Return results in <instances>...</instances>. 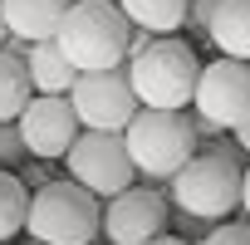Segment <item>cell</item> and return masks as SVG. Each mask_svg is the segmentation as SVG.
<instances>
[{"label": "cell", "instance_id": "obj_1", "mask_svg": "<svg viewBox=\"0 0 250 245\" xmlns=\"http://www.w3.org/2000/svg\"><path fill=\"white\" fill-rule=\"evenodd\" d=\"M240 182H245L240 143H216V147H201L167 182V201L191 221H226L240 211Z\"/></svg>", "mask_w": 250, "mask_h": 245}, {"label": "cell", "instance_id": "obj_2", "mask_svg": "<svg viewBox=\"0 0 250 245\" xmlns=\"http://www.w3.org/2000/svg\"><path fill=\"white\" fill-rule=\"evenodd\" d=\"M59 49L69 54V64L79 74L93 69H118L128 64V44H133V20L118 10V0H74L59 20Z\"/></svg>", "mask_w": 250, "mask_h": 245}, {"label": "cell", "instance_id": "obj_3", "mask_svg": "<svg viewBox=\"0 0 250 245\" xmlns=\"http://www.w3.org/2000/svg\"><path fill=\"white\" fill-rule=\"evenodd\" d=\"M123 143H128L138 177H147V182H172L201 152V138L191 128L187 108H138L133 122L123 128Z\"/></svg>", "mask_w": 250, "mask_h": 245}, {"label": "cell", "instance_id": "obj_4", "mask_svg": "<svg viewBox=\"0 0 250 245\" xmlns=\"http://www.w3.org/2000/svg\"><path fill=\"white\" fill-rule=\"evenodd\" d=\"M123 69H128L133 93H138L143 108H191V98H196L201 59L177 35H157L147 49H138Z\"/></svg>", "mask_w": 250, "mask_h": 245}, {"label": "cell", "instance_id": "obj_5", "mask_svg": "<svg viewBox=\"0 0 250 245\" xmlns=\"http://www.w3.org/2000/svg\"><path fill=\"white\" fill-rule=\"evenodd\" d=\"M98 230H103V206L74 177L44 182L30 191V216H25L30 240H40V245H93Z\"/></svg>", "mask_w": 250, "mask_h": 245}, {"label": "cell", "instance_id": "obj_6", "mask_svg": "<svg viewBox=\"0 0 250 245\" xmlns=\"http://www.w3.org/2000/svg\"><path fill=\"white\" fill-rule=\"evenodd\" d=\"M64 167H69V177H74L83 191H93L98 201L128 191V186L138 182V167H133V157H128L123 133H98V128H83V133L74 138V147L64 152Z\"/></svg>", "mask_w": 250, "mask_h": 245}, {"label": "cell", "instance_id": "obj_7", "mask_svg": "<svg viewBox=\"0 0 250 245\" xmlns=\"http://www.w3.org/2000/svg\"><path fill=\"white\" fill-rule=\"evenodd\" d=\"M69 103H74V113H79L83 128H98V133H123V128L133 122V113L143 108L123 64H118V69L79 74L74 88H69Z\"/></svg>", "mask_w": 250, "mask_h": 245}, {"label": "cell", "instance_id": "obj_8", "mask_svg": "<svg viewBox=\"0 0 250 245\" xmlns=\"http://www.w3.org/2000/svg\"><path fill=\"white\" fill-rule=\"evenodd\" d=\"M191 108L206 113L211 122H221L226 133H235L240 122L250 118V59L216 54L211 64H201V79H196V98H191Z\"/></svg>", "mask_w": 250, "mask_h": 245}, {"label": "cell", "instance_id": "obj_9", "mask_svg": "<svg viewBox=\"0 0 250 245\" xmlns=\"http://www.w3.org/2000/svg\"><path fill=\"white\" fill-rule=\"evenodd\" d=\"M15 122H20L25 152L40 157V162H59V157L74 147V138L83 133V122H79L69 93H35Z\"/></svg>", "mask_w": 250, "mask_h": 245}, {"label": "cell", "instance_id": "obj_10", "mask_svg": "<svg viewBox=\"0 0 250 245\" xmlns=\"http://www.w3.org/2000/svg\"><path fill=\"white\" fill-rule=\"evenodd\" d=\"M167 216H172V201L152 186H128L108 196L103 206V235L108 245H152L157 235H167Z\"/></svg>", "mask_w": 250, "mask_h": 245}, {"label": "cell", "instance_id": "obj_11", "mask_svg": "<svg viewBox=\"0 0 250 245\" xmlns=\"http://www.w3.org/2000/svg\"><path fill=\"white\" fill-rule=\"evenodd\" d=\"M69 5H74V0H0L10 35H20V40H30V44H35V40H54Z\"/></svg>", "mask_w": 250, "mask_h": 245}, {"label": "cell", "instance_id": "obj_12", "mask_svg": "<svg viewBox=\"0 0 250 245\" xmlns=\"http://www.w3.org/2000/svg\"><path fill=\"white\" fill-rule=\"evenodd\" d=\"M25 69H30V83L35 93H69L79 69L69 64V54L59 49V40H35L25 49Z\"/></svg>", "mask_w": 250, "mask_h": 245}, {"label": "cell", "instance_id": "obj_13", "mask_svg": "<svg viewBox=\"0 0 250 245\" xmlns=\"http://www.w3.org/2000/svg\"><path fill=\"white\" fill-rule=\"evenodd\" d=\"M206 40L216 44V54L250 59V0H221L206 25Z\"/></svg>", "mask_w": 250, "mask_h": 245}, {"label": "cell", "instance_id": "obj_14", "mask_svg": "<svg viewBox=\"0 0 250 245\" xmlns=\"http://www.w3.org/2000/svg\"><path fill=\"white\" fill-rule=\"evenodd\" d=\"M118 10L133 20V30H152V35H177L187 25L191 0H118Z\"/></svg>", "mask_w": 250, "mask_h": 245}, {"label": "cell", "instance_id": "obj_15", "mask_svg": "<svg viewBox=\"0 0 250 245\" xmlns=\"http://www.w3.org/2000/svg\"><path fill=\"white\" fill-rule=\"evenodd\" d=\"M30 98H35V83H30L25 59L10 54V49H0V122H15Z\"/></svg>", "mask_w": 250, "mask_h": 245}, {"label": "cell", "instance_id": "obj_16", "mask_svg": "<svg viewBox=\"0 0 250 245\" xmlns=\"http://www.w3.org/2000/svg\"><path fill=\"white\" fill-rule=\"evenodd\" d=\"M25 216H30V186L10 167H0V245L25 230Z\"/></svg>", "mask_w": 250, "mask_h": 245}, {"label": "cell", "instance_id": "obj_17", "mask_svg": "<svg viewBox=\"0 0 250 245\" xmlns=\"http://www.w3.org/2000/svg\"><path fill=\"white\" fill-rule=\"evenodd\" d=\"M25 157V138H20V122H0V167H15Z\"/></svg>", "mask_w": 250, "mask_h": 245}, {"label": "cell", "instance_id": "obj_18", "mask_svg": "<svg viewBox=\"0 0 250 245\" xmlns=\"http://www.w3.org/2000/svg\"><path fill=\"white\" fill-rule=\"evenodd\" d=\"M201 245H250V216H245V221H226V225H216Z\"/></svg>", "mask_w": 250, "mask_h": 245}, {"label": "cell", "instance_id": "obj_19", "mask_svg": "<svg viewBox=\"0 0 250 245\" xmlns=\"http://www.w3.org/2000/svg\"><path fill=\"white\" fill-rule=\"evenodd\" d=\"M216 5H221V0H191V10H187V25H191L196 35H206V25H211Z\"/></svg>", "mask_w": 250, "mask_h": 245}, {"label": "cell", "instance_id": "obj_20", "mask_svg": "<svg viewBox=\"0 0 250 245\" xmlns=\"http://www.w3.org/2000/svg\"><path fill=\"white\" fill-rule=\"evenodd\" d=\"M235 143H240V152L250 157V118H245V122H240V128H235Z\"/></svg>", "mask_w": 250, "mask_h": 245}, {"label": "cell", "instance_id": "obj_21", "mask_svg": "<svg viewBox=\"0 0 250 245\" xmlns=\"http://www.w3.org/2000/svg\"><path fill=\"white\" fill-rule=\"evenodd\" d=\"M240 211L250 216V167H245V182H240Z\"/></svg>", "mask_w": 250, "mask_h": 245}, {"label": "cell", "instance_id": "obj_22", "mask_svg": "<svg viewBox=\"0 0 250 245\" xmlns=\"http://www.w3.org/2000/svg\"><path fill=\"white\" fill-rule=\"evenodd\" d=\"M152 245H187V240H172V235H157Z\"/></svg>", "mask_w": 250, "mask_h": 245}, {"label": "cell", "instance_id": "obj_23", "mask_svg": "<svg viewBox=\"0 0 250 245\" xmlns=\"http://www.w3.org/2000/svg\"><path fill=\"white\" fill-rule=\"evenodd\" d=\"M5 35H10V25H5V10H0V44H5Z\"/></svg>", "mask_w": 250, "mask_h": 245}, {"label": "cell", "instance_id": "obj_24", "mask_svg": "<svg viewBox=\"0 0 250 245\" xmlns=\"http://www.w3.org/2000/svg\"><path fill=\"white\" fill-rule=\"evenodd\" d=\"M25 245H40V240H25Z\"/></svg>", "mask_w": 250, "mask_h": 245}]
</instances>
